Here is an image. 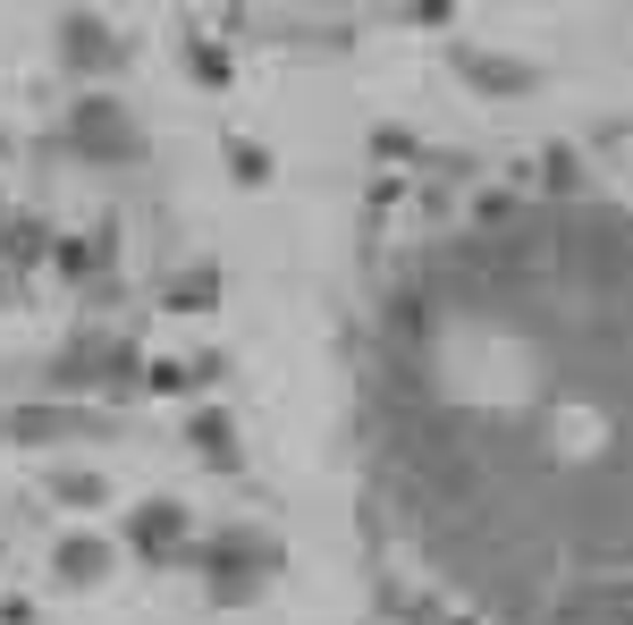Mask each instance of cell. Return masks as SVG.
Masks as SVG:
<instances>
[{"instance_id":"7a4b0ae2","label":"cell","mask_w":633,"mask_h":625,"mask_svg":"<svg viewBox=\"0 0 633 625\" xmlns=\"http://www.w3.org/2000/svg\"><path fill=\"white\" fill-rule=\"evenodd\" d=\"M135 541H144V550H169V541H178V507H144V516H135Z\"/></svg>"},{"instance_id":"6da1fadb","label":"cell","mask_w":633,"mask_h":625,"mask_svg":"<svg viewBox=\"0 0 633 625\" xmlns=\"http://www.w3.org/2000/svg\"><path fill=\"white\" fill-rule=\"evenodd\" d=\"M76 127H85V144H94V153H119V144H127V119H119V110H101V102Z\"/></svg>"}]
</instances>
